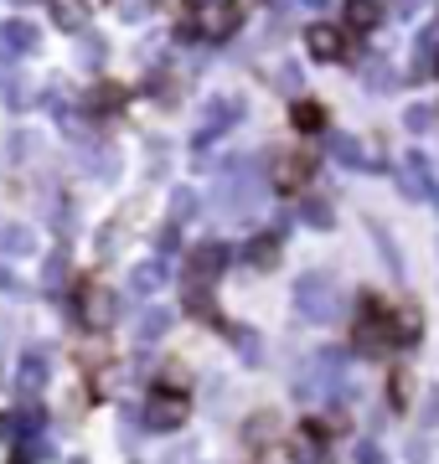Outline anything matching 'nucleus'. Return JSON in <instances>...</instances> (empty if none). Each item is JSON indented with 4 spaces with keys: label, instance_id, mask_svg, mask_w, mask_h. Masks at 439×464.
Masks as SVG:
<instances>
[{
    "label": "nucleus",
    "instance_id": "5",
    "mask_svg": "<svg viewBox=\"0 0 439 464\" xmlns=\"http://www.w3.org/2000/svg\"><path fill=\"white\" fill-rule=\"evenodd\" d=\"M295 444H300V454H305L310 464H321V459H326V429L316 423V418H305L300 429H295Z\"/></svg>",
    "mask_w": 439,
    "mask_h": 464
},
{
    "label": "nucleus",
    "instance_id": "2",
    "mask_svg": "<svg viewBox=\"0 0 439 464\" xmlns=\"http://www.w3.org/2000/svg\"><path fill=\"white\" fill-rule=\"evenodd\" d=\"M238 26H243V5H238V0H202V5H191V16H186L181 32L202 36V42H222V36H233Z\"/></svg>",
    "mask_w": 439,
    "mask_h": 464
},
{
    "label": "nucleus",
    "instance_id": "7",
    "mask_svg": "<svg viewBox=\"0 0 439 464\" xmlns=\"http://www.w3.org/2000/svg\"><path fill=\"white\" fill-rule=\"evenodd\" d=\"M377 16H383V11H377V0H346V16H341V26H346V32H372V26H377Z\"/></svg>",
    "mask_w": 439,
    "mask_h": 464
},
{
    "label": "nucleus",
    "instance_id": "6",
    "mask_svg": "<svg viewBox=\"0 0 439 464\" xmlns=\"http://www.w3.org/2000/svg\"><path fill=\"white\" fill-rule=\"evenodd\" d=\"M305 176H310V155H289V160H279V166H274V181H279V191H300Z\"/></svg>",
    "mask_w": 439,
    "mask_h": 464
},
{
    "label": "nucleus",
    "instance_id": "3",
    "mask_svg": "<svg viewBox=\"0 0 439 464\" xmlns=\"http://www.w3.org/2000/svg\"><path fill=\"white\" fill-rule=\"evenodd\" d=\"M186 408H191V387H186V382H171V377L155 382L151 402H145V413H151L155 429H176L186 418Z\"/></svg>",
    "mask_w": 439,
    "mask_h": 464
},
{
    "label": "nucleus",
    "instance_id": "4",
    "mask_svg": "<svg viewBox=\"0 0 439 464\" xmlns=\"http://www.w3.org/2000/svg\"><path fill=\"white\" fill-rule=\"evenodd\" d=\"M305 47L316 52L321 63H341L352 42H346V26H326V21H321V26H310V32H305Z\"/></svg>",
    "mask_w": 439,
    "mask_h": 464
},
{
    "label": "nucleus",
    "instance_id": "8",
    "mask_svg": "<svg viewBox=\"0 0 439 464\" xmlns=\"http://www.w3.org/2000/svg\"><path fill=\"white\" fill-rule=\"evenodd\" d=\"M289 124H295V130L300 134H316L326 124V114H321V103H295V109H289Z\"/></svg>",
    "mask_w": 439,
    "mask_h": 464
},
{
    "label": "nucleus",
    "instance_id": "1",
    "mask_svg": "<svg viewBox=\"0 0 439 464\" xmlns=\"http://www.w3.org/2000/svg\"><path fill=\"white\" fill-rule=\"evenodd\" d=\"M414 335H419V320L404 315V310H393L388 299L367 295L362 320H356V341H362V346H408Z\"/></svg>",
    "mask_w": 439,
    "mask_h": 464
}]
</instances>
